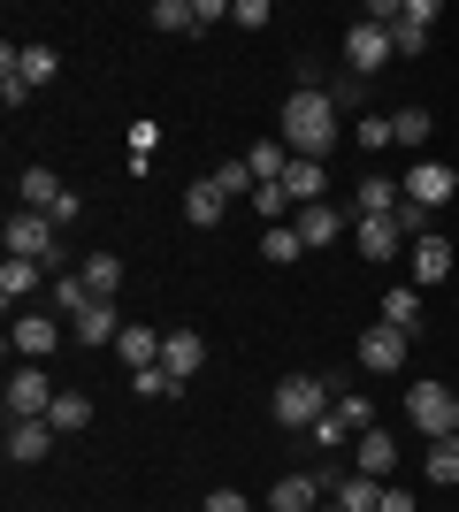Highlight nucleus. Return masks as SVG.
<instances>
[{"instance_id":"obj_1","label":"nucleus","mask_w":459,"mask_h":512,"mask_svg":"<svg viewBox=\"0 0 459 512\" xmlns=\"http://www.w3.org/2000/svg\"><path fill=\"white\" fill-rule=\"evenodd\" d=\"M284 146L299 153V161H322V153L337 146V100H329L322 85H299L284 100Z\"/></svg>"},{"instance_id":"obj_2","label":"nucleus","mask_w":459,"mask_h":512,"mask_svg":"<svg viewBox=\"0 0 459 512\" xmlns=\"http://www.w3.org/2000/svg\"><path fill=\"white\" fill-rule=\"evenodd\" d=\"M337 398H345V383H337V375H284V383L268 390V413H276L284 428H314Z\"/></svg>"},{"instance_id":"obj_3","label":"nucleus","mask_w":459,"mask_h":512,"mask_svg":"<svg viewBox=\"0 0 459 512\" xmlns=\"http://www.w3.org/2000/svg\"><path fill=\"white\" fill-rule=\"evenodd\" d=\"M8 260H39V268H69V245H62V230H54L46 214L16 207V214H8Z\"/></svg>"},{"instance_id":"obj_4","label":"nucleus","mask_w":459,"mask_h":512,"mask_svg":"<svg viewBox=\"0 0 459 512\" xmlns=\"http://www.w3.org/2000/svg\"><path fill=\"white\" fill-rule=\"evenodd\" d=\"M406 421H414L429 444H437V436H459V398L444 383H414L406 390Z\"/></svg>"},{"instance_id":"obj_5","label":"nucleus","mask_w":459,"mask_h":512,"mask_svg":"<svg viewBox=\"0 0 459 512\" xmlns=\"http://www.w3.org/2000/svg\"><path fill=\"white\" fill-rule=\"evenodd\" d=\"M62 390L46 383V367L39 360H23L16 375H8V421H46V406H54Z\"/></svg>"},{"instance_id":"obj_6","label":"nucleus","mask_w":459,"mask_h":512,"mask_svg":"<svg viewBox=\"0 0 459 512\" xmlns=\"http://www.w3.org/2000/svg\"><path fill=\"white\" fill-rule=\"evenodd\" d=\"M398 192H406V207H421V214H437L444 199L459 192V176L444 169V161H414V169H406V184H398Z\"/></svg>"},{"instance_id":"obj_7","label":"nucleus","mask_w":459,"mask_h":512,"mask_svg":"<svg viewBox=\"0 0 459 512\" xmlns=\"http://www.w3.org/2000/svg\"><path fill=\"white\" fill-rule=\"evenodd\" d=\"M383 62H391V31H383V23H352V31H345V69L368 85Z\"/></svg>"},{"instance_id":"obj_8","label":"nucleus","mask_w":459,"mask_h":512,"mask_svg":"<svg viewBox=\"0 0 459 512\" xmlns=\"http://www.w3.org/2000/svg\"><path fill=\"white\" fill-rule=\"evenodd\" d=\"M352 245H360L368 260H383V268H391L398 245H406V230H398V214H360V222H352Z\"/></svg>"},{"instance_id":"obj_9","label":"nucleus","mask_w":459,"mask_h":512,"mask_svg":"<svg viewBox=\"0 0 459 512\" xmlns=\"http://www.w3.org/2000/svg\"><path fill=\"white\" fill-rule=\"evenodd\" d=\"M291 230H299L306 253H329V245L345 237V207H329V199H322V207H299V214H291Z\"/></svg>"},{"instance_id":"obj_10","label":"nucleus","mask_w":459,"mask_h":512,"mask_svg":"<svg viewBox=\"0 0 459 512\" xmlns=\"http://www.w3.org/2000/svg\"><path fill=\"white\" fill-rule=\"evenodd\" d=\"M406 329H391V321H375L368 337H360V367H375V375H398V367H406Z\"/></svg>"},{"instance_id":"obj_11","label":"nucleus","mask_w":459,"mask_h":512,"mask_svg":"<svg viewBox=\"0 0 459 512\" xmlns=\"http://www.w3.org/2000/svg\"><path fill=\"white\" fill-rule=\"evenodd\" d=\"M391 467H398V444L383 436V428H360V436H352V474H368V482H391Z\"/></svg>"},{"instance_id":"obj_12","label":"nucleus","mask_w":459,"mask_h":512,"mask_svg":"<svg viewBox=\"0 0 459 512\" xmlns=\"http://www.w3.org/2000/svg\"><path fill=\"white\" fill-rule=\"evenodd\" d=\"M8 344H16L23 360H46V352L62 344V321H54V314H16V329H8Z\"/></svg>"},{"instance_id":"obj_13","label":"nucleus","mask_w":459,"mask_h":512,"mask_svg":"<svg viewBox=\"0 0 459 512\" xmlns=\"http://www.w3.org/2000/svg\"><path fill=\"white\" fill-rule=\"evenodd\" d=\"M161 367H169L176 383H192L199 367H207V344H199V329H169V337H161Z\"/></svg>"},{"instance_id":"obj_14","label":"nucleus","mask_w":459,"mask_h":512,"mask_svg":"<svg viewBox=\"0 0 459 512\" xmlns=\"http://www.w3.org/2000/svg\"><path fill=\"white\" fill-rule=\"evenodd\" d=\"M322 497H329V482H322V474H284V482L268 490V512H314Z\"/></svg>"},{"instance_id":"obj_15","label":"nucleus","mask_w":459,"mask_h":512,"mask_svg":"<svg viewBox=\"0 0 459 512\" xmlns=\"http://www.w3.org/2000/svg\"><path fill=\"white\" fill-rule=\"evenodd\" d=\"M284 192H291V207H322V199H329V169H322V161H299V153H291Z\"/></svg>"},{"instance_id":"obj_16","label":"nucleus","mask_w":459,"mask_h":512,"mask_svg":"<svg viewBox=\"0 0 459 512\" xmlns=\"http://www.w3.org/2000/svg\"><path fill=\"white\" fill-rule=\"evenodd\" d=\"M123 329H131V321L115 314V299H92L85 314H77V344H115Z\"/></svg>"},{"instance_id":"obj_17","label":"nucleus","mask_w":459,"mask_h":512,"mask_svg":"<svg viewBox=\"0 0 459 512\" xmlns=\"http://www.w3.org/2000/svg\"><path fill=\"white\" fill-rule=\"evenodd\" d=\"M383 490H391V482H368V474H337L329 505H337V512H375V505H383Z\"/></svg>"},{"instance_id":"obj_18","label":"nucleus","mask_w":459,"mask_h":512,"mask_svg":"<svg viewBox=\"0 0 459 512\" xmlns=\"http://www.w3.org/2000/svg\"><path fill=\"white\" fill-rule=\"evenodd\" d=\"M444 276H452V245L444 237H414V291H429Z\"/></svg>"},{"instance_id":"obj_19","label":"nucleus","mask_w":459,"mask_h":512,"mask_svg":"<svg viewBox=\"0 0 459 512\" xmlns=\"http://www.w3.org/2000/svg\"><path fill=\"white\" fill-rule=\"evenodd\" d=\"M46 451H54V428L46 421H8V459H16V467H31Z\"/></svg>"},{"instance_id":"obj_20","label":"nucleus","mask_w":459,"mask_h":512,"mask_svg":"<svg viewBox=\"0 0 459 512\" xmlns=\"http://www.w3.org/2000/svg\"><path fill=\"white\" fill-rule=\"evenodd\" d=\"M161 337H169V329H138V321H131V329L115 337V352H123V367H131V375H138V367H161Z\"/></svg>"},{"instance_id":"obj_21","label":"nucleus","mask_w":459,"mask_h":512,"mask_svg":"<svg viewBox=\"0 0 459 512\" xmlns=\"http://www.w3.org/2000/svg\"><path fill=\"white\" fill-rule=\"evenodd\" d=\"M62 192H69V184H62L54 169H23V176H16V199H23L31 214H46V207H54Z\"/></svg>"},{"instance_id":"obj_22","label":"nucleus","mask_w":459,"mask_h":512,"mask_svg":"<svg viewBox=\"0 0 459 512\" xmlns=\"http://www.w3.org/2000/svg\"><path fill=\"white\" fill-rule=\"evenodd\" d=\"M46 428H54V436H77V428H92V398H85V390H62V398L46 406Z\"/></svg>"},{"instance_id":"obj_23","label":"nucleus","mask_w":459,"mask_h":512,"mask_svg":"<svg viewBox=\"0 0 459 512\" xmlns=\"http://www.w3.org/2000/svg\"><path fill=\"white\" fill-rule=\"evenodd\" d=\"M421 474H429L437 490H459V436H437V444H429V459H421Z\"/></svg>"},{"instance_id":"obj_24","label":"nucleus","mask_w":459,"mask_h":512,"mask_svg":"<svg viewBox=\"0 0 459 512\" xmlns=\"http://www.w3.org/2000/svg\"><path fill=\"white\" fill-rule=\"evenodd\" d=\"M383 321L414 337V321H421V291H414V283H391V291H383Z\"/></svg>"},{"instance_id":"obj_25","label":"nucleus","mask_w":459,"mask_h":512,"mask_svg":"<svg viewBox=\"0 0 459 512\" xmlns=\"http://www.w3.org/2000/svg\"><path fill=\"white\" fill-rule=\"evenodd\" d=\"M352 199H360V214H398V207H406V192H398L391 176H360V192H352Z\"/></svg>"},{"instance_id":"obj_26","label":"nucleus","mask_w":459,"mask_h":512,"mask_svg":"<svg viewBox=\"0 0 459 512\" xmlns=\"http://www.w3.org/2000/svg\"><path fill=\"white\" fill-rule=\"evenodd\" d=\"M184 214H192V230H215L222 214H230V199H222L215 184H192V192H184Z\"/></svg>"},{"instance_id":"obj_27","label":"nucleus","mask_w":459,"mask_h":512,"mask_svg":"<svg viewBox=\"0 0 459 512\" xmlns=\"http://www.w3.org/2000/svg\"><path fill=\"white\" fill-rule=\"evenodd\" d=\"M146 23L153 31H199V0H153Z\"/></svg>"},{"instance_id":"obj_28","label":"nucleus","mask_w":459,"mask_h":512,"mask_svg":"<svg viewBox=\"0 0 459 512\" xmlns=\"http://www.w3.org/2000/svg\"><path fill=\"white\" fill-rule=\"evenodd\" d=\"M207 184H215V192H222V199H230V207H238V199H253V192H261V176L245 169V161H222V169H215V176H207Z\"/></svg>"},{"instance_id":"obj_29","label":"nucleus","mask_w":459,"mask_h":512,"mask_svg":"<svg viewBox=\"0 0 459 512\" xmlns=\"http://www.w3.org/2000/svg\"><path fill=\"white\" fill-rule=\"evenodd\" d=\"M77 276L92 283V299H115V291H123V260H115V253H92Z\"/></svg>"},{"instance_id":"obj_30","label":"nucleus","mask_w":459,"mask_h":512,"mask_svg":"<svg viewBox=\"0 0 459 512\" xmlns=\"http://www.w3.org/2000/svg\"><path fill=\"white\" fill-rule=\"evenodd\" d=\"M39 291V260H8L0 268V299H8V314H16V299H31Z\"/></svg>"},{"instance_id":"obj_31","label":"nucleus","mask_w":459,"mask_h":512,"mask_svg":"<svg viewBox=\"0 0 459 512\" xmlns=\"http://www.w3.org/2000/svg\"><path fill=\"white\" fill-rule=\"evenodd\" d=\"M352 146H368V153L398 146V130H391V115H360V123H352Z\"/></svg>"},{"instance_id":"obj_32","label":"nucleus","mask_w":459,"mask_h":512,"mask_svg":"<svg viewBox=\"0 0 459 512\" xmlns=\"http://www.w3.org/2000/svg\"><path fill=\"white\" fill-rule=\"evenodd\" d=\"M261 253H268V260H276V268H291V260H299V253H306V245H299V230H291V222H276V230H268V237H261Z\"/></svg>"},{"instance_id":"obj_33","label":"nucleus","mask_w":459,"mask_h":512,"mask_svg":"<svg viewBox=\"0 0 459 512\" xmlns=\"http://www.w3.org/2000/svg\"><path fill=\"white\" fill-rule=\"evenodd\" d=\"M391 130H398V146H429V107H398Z\"/></svg>"},{"instance_id":"obj_34","label":"nucleus","mask_w":459,"mask_h":512,"mask_svg":"<svg viewBox=\"0 0 459 512\" xmlns=\"http://www.w3.org/2000/svg\"><path fill=\"white\" fill-rule=\"evenodd\" d=\"M54 299H62V314H85V306H92V283L69 268V276H54Z\"/></svg>"},{"instance_id":"obj_35","label":"nucleus","mask_w":459,"mask_h":512,"mask_svg":"<svg viewBox=\"0 0 459 512\" xmlns=\"http://www.w3.org/2000/svg\"><path fill=\"white\" fill-rule=\"evenodd\" d=\"M253 207H261V222H268V230H276L284 214H299V207H291V192H284V184H261V192H253Z\"/></svg>"},{"instance_id":"obj_36","label":"nucleus","mask_w":459,"mask_h":512,"mask_svg":"<svg viewBox=\"0 0 459 512\" xmlns=\"http://www.w3.org/2000/svg\"><path fill=\"white\" fill-rule=\"evenodd\" d=\"M131 383H138V398H176V390H184V383L169 375V367H138Z\"/></svg>"},{"instance_id":"obj_37","label":"nucleus","mask_w":459,"mask_h":512,"mask_svg":"<svg viewBox=\"0 0 459 512\" xmlns=\"http://www.w3.org/2000/svg\"><path fill=\"white\" fill-rule=\"evenodd\" d=\"M306 436H314V444H322V451H345V444H352V428H345V421H337V406H329V413H322V421L306 428Z\"/></svg>"},{"instance_id":"obj_38","label":"nucleus","mask_w":459,"mask_h":512,"mask_svg":"<svg viewBox=\"0 0 459 512\" xmlns=\"http://www.w3.org/2000/svg\"><path fill=\"white\" fill-rule=\"evenodd\" d=\"M153 146H161V123H131V169H138V176H146Z\"/></svg>"},{"instance_id":"obj_39","label":"nucleus","mask_w":459,"mask_h":512,"mask_svg":"<svg viewBox=\"0 0 459 512\" xmlns=\"http://www.w3.org/2000/svg\"><path fill=\"white\" fill-rule=\"evenodd\" d=\"M77 214H85V199H77V192H62V199H54V207H46V222H54V230H69Z\"/></svg>"},{"instance_id":"obj_40","label":"nucleus","mask_w":459,"mask_h":512,"mask_svg":"<svg viewBox=\"0 0 459 512\" xmlns=\"http://www.w3.org/2000/svg\"><path fill=\"white\" fill-rule=\"evenodd\" d=\"M230 23H245V31H261V23H268V0H238V8H230Z\"/></svg>"},{"instance_id":"obj_41","label":"nucleus","mask_w":459,"mask_h":512,"mask_svg":"<svg viewBox=\"0 0 459 512\" xmlns=\"http://www.w3.org/2000/svg\"><path fill=\"white\" fill-rule=\"evenodd\" d=\"M199 512H253V505H245L238 490H207V505H199Z\"/></svg>"},{"instance_id":"obj_42","label":"nucleus","mask_w":459,"mask_h":512,"mask_svg":"<svg viewBox=\"0 0 459 512\" xmlns=\"http://www.w3.org/2000/svg\"><path fill=\"white\" fill-rule=\"evenodd\" d=\"M329 100H337V115H345V107L368 100V85H360V77H352V85H329Z\"/></svg>"},{"instance_id":"obj_43","label":"nucleus","mask_w":459,"mask_h":512,"mask_svg":"<svg viewBox=\"0 0 459 512\" xmlns=\"http://www.w3.org/2000/svg\"><path fill=\"white\" fill-rule=\"evenodd\" d=\"M375 512H421V505H414L406 490H383V505H375Z\"/></svg>"}]
</instances>
